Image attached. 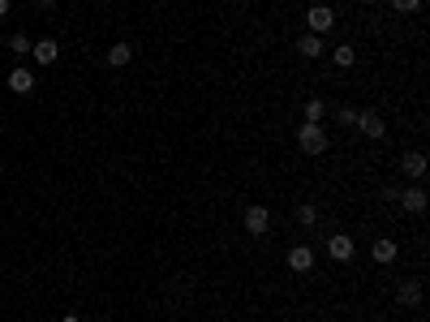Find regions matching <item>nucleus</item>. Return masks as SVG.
Returning <instances> with one entry per match:
<instances>
[{
    "instance_id": "1",
    "label": "nucleus",
    "mask_w": 430,
    "mask_h": 322,
    "mask_svg": "<svg viewBox=\"0 0 430 322\" xmlns=\"http://www.w3.org/2000/svg\"><path fill=\"white\" fill-rule=\"evenodd\" d=\"M297 147L306 151V155H323V151H327V129H323V125H310V121H306V125L297 129Z\"/></svg>"
},
{
    "instance_id": "2",
    "label": "nucleus",
    "mask_w": 430,
    "mask_h": 322,
    "mask_svg": "<svg viewBox=\"0 0 430 322\" xmlns=\"http://www.w3.org/2000/svg\"><path fill=\"white\" fill-rule=\"evenodd\" d=\"M306 26H310V35H318V39H323L327 30H336V13H331L327 5H314V9L306 13Z\"/></svg>"
},
{
    "instance_id": "3",
    "label": "nucleus",
    "mask_w": 430,
    "mask_h": 322,
    "mask_svg": "<svg viewBox=\"0 0 430 322\" xmlns=\"http://www.w3.org/2000/svg\"><path fill=\"white\" fill-rule=\"evenodd\" d=\"M267 228H272L267 206H246V232H250V236H267Z\"/></svg>"
},
{
    "instance_id": "4",
    "label": "nucleus",
    "mask_w": 430,
    "mask_h": 322,
    "mask_svg": "<svg viewBox=\"0 0 430 322\" xmlns=\"http://www.w3.org/2000/svg\"><path fill=\"white\" fill-rule=\"evenodd\" d=\"M353 249H357V245H353V236H348V232H331V236H327V253L336 258V262H348V258H353Z\"/></svg>"
},
{
    "instance_id": "5",
    "label": "nucleus",
    "mask_w": 430,
    "mask_h": 322,
    "mask_svg": "<svg viewBox=\"0 0 430 322\" xmlns=\"http://www.w3.org/2000/svg\"><path fill=\"white\" fill-rule=\"evenodd\" d=\"M289 271H297V275L314 271V249H310V245H293V249H289Z\"/></svg>"
},
{
    "instance_id": "6",
    "label": "nucleus",
    "mask_w": 430,
    "mask_h": 322,
    "mask_svg": "<svg viewBox=\"0 0 430 322\" xmlns=\"http://www.w3.org/2000/svg\"><path fill=\"white\" fill-rule=\"evenodd\" d=\"M357 129H361L366 138H374V142L387 134V125H383V116H379V112H361V116H357Z\"/></svg>"
},
{
    "instance_id": "7",
    "label": "nucleus",
    "mask_w": 430,
    "mask_h": 322,
    "mask_svg": "<svg viewBox=\"0 0 430 322\" xmlns=\"http://www.w3.org/2000/svg\"><path fill=\"white\" fill-rule=\"evenodd\" d=\"M396 198H401V206H405V211H413V215L426 211V189L422 185H409L405 193H396Z\"/></svg>"
},
{
    "instance_id": "8",
    "label": "nucleus",
    "mask_w": 430,
    "mask_h": 322,
    "mask_svg": "<svg viewBox=\"0 0 430 322\" xmlns=\"http://www.w3.org/2000/svg\"><path fill=\"white\" fill-rule=\"evenodd\" d=\"M396 301H401L405 310H418V305H422V284L418 280H405L401 288H396Z\"/></svg>"
},
{
    "instance_id": "9",
    "label": "nucleus",
    "mask_w": 430,
    "mask_h": 322,
    "mask_svg": "<svg viewBox=\"0 0 430 322\" xmlns=\"http://www.w3.org/2000/svg\"><path fill=\"white\" fill-rule=\"evenodd\" d=\"M30 56H35L39 64H56L60 43H56V39H39V43H30Z\"/></svg>"
},
{
    "instance_id": "10",
    "label": "nucleus",
    "mask_w": 430,
    "mask_h": 322,
    "mask_svg": "<svg viewBox=\"0 0 430 322\" xmlns=\"http://www.w3.org/2000/svg\"><path fill=\"white\" fill-rule=\"evenodd\" d=\"M9 90H18V95H30V90H35V73H30L26 64H18V69L9 73Z\"/></svg>"
},
{
    "instance_id": "11",
    "label": "nucleus",
    "mask_w": 430,
    "mask_h": 322,
    "mask_svg": "<svg viewBox=\"0 0 430 322\" xmlns=\"http://www.w3.org/2000/svg\"><path fill=\"white\" fill-rule=\"evenodd\" d=\"M401 168H405V176L422 181V176H426V155H422V151H409V155L401 159Z\"/></svg>"
},
{
    "instance_id": "12",
    "label": "nucleus",
    "mask_w": 430,
    "mask_h": 322,
    "mask_svg": "<svg viewBox=\"0 0 430 322\" xmlns=\"http://www.w3.org/2000/svg\"><path fill=\"white\" fill-rule=\"evenodd\" d=\"M130 60H134V47L130 43H112V47H108V64H112V69H125Z\"/></svg>"
},
{
    "instance_id": "13",
    "label": "nucleus",
    "mask_w": 430,
    "mask_h": 322,
    "mask_svg": "<svg viewBox=\"0 0 430 322\" xmlns=\"http://www.w3.org/2000/svg\"><path fill=\"white\" fill-rule=\"evenodd\" d=\"M297 52H301V56H310V60H314V56H323V39H318V35H301V39H297Z\"/></svg>"
},
{
    "instance_id": "14",
    "label": "nucleus",
    "mask_w": 430,
    "mask_h": 322,
    "mask_svg": "<svg viewBox=\"0 0 430 322\" xmlns=\"http://www.w3.org/2000/svg\"><path fill=\"white\" fill-rule=\"evenodd\" d=\"M370 253H374V262H396V240H387V236H383V240H374V249H370Z\"/></svg>"
},
{
    "instance_id": "15",
    "label": "nucleus",
    "mask_w": 430,
    "mask_h": 322,
    "mask_svg": "<svg viewBox=\"0 0 430 322\" xmlns=\"http://www.w3.org/2000/svg\"><path fill=\"white\" fill-rule=\"evenodd\" d=\"M314 219H318V211H314L310 202H301V206H297V223H301V228H310Z\"/></svg>"
},
{
    "instance_id": "16",
    "label": "nucleus",
    "mask_w": 430,
    "mask_h": 322,
    "mask_svg": "<svg viewBox=\"0 0 430 322\" xmlns=\"http://www.w3.org/2000/svg\"><path fill=\"white\" fill-rule=\"evenodd\" d=\"M306 121H310V125L323 121V99H306Z\"/></svg>"
},
{
    "instance_id": "17",
    "label": "nucleus",
    "mask_w": 430,
    "mask_h": 322,
    "mask_svg": "<svg viewBox=\"0 0 430 322\" xmlns=\"http://www.w3.org/2000/svg\"><path fill=\"white\" fill-rule=\"evenodd\" d=\"M353 60H357V56H353V47H348V43H340V47H336V64H340V69H348Z\"/></svg>"
},
{
    "instance_id": "18",
    "label": "nucleus",
    "mask_w": 430,
    "mask_h": 322,
    "mask_svg": "<svg viewBox=\"0 0 430 322\" xmlns=\"http://www.w3.org/2000/svg\"><path fill=\"white\" fill-rule=\"evenodd\" d=\"M392 9H396V13H418L422 0H392Z\"/></svg>"
},
{
    "instance_id": "19",
    "label": "nucleus",
    "mask_w": 430,
    "mask_h": 322,
    "mask_svg": "<svg viewBox=\"0 0 430 322\" xmlns=\"http://www.w3.org/2000/svg\"><path fill=\"white\" fill-rule=\"evenodd\" d=\"M9 47H13L18 56H26V52H30V39H26V35H13V39H9Z\"/></svg>"
},
{
    "instance_id": "20",
    "label": "nucleus",
    "mask_w": 430,
    "mask_h": 322,
    "mask_svg": "<svg viewBox=\"0 0 430 322\" xmlns=\"http://www.w3.org/2000/svg\"><path fill=\"white\" fill-rule=\"evenodd\" d=\"M336 121H340V125H357V112H353V108H340Z\"/></svg>"
},
{
    "instance_id": "21",
    "label": "nucleus",
    "mask_w": 430,
    "mask_h": 322,
    "mask_svg": "<svg viewBox=\"0 0 430 322\" xmlns=\"http://www.w3.org/2000/svg\"><path fill=\"white\" fill-rule=\"evenodd\" d=\"M5 13H9V0H0V18H5Z\"/></svg>"
},
{
    "instance_id": "22",
    "label": "nucleus",
    "mask_w": 430,
    "mask_h": 322,
    "mask_svg": "<svg viewBox=\"0 0 430 322\" xmlns=\"http://www.w3.org/2000/svg\"><path fill=\"white\" fill-rule=\"evenodd\" d=\"M60 322H77V314H65V318H60Z\"/></svg>"
},
{
    "instance_id": "23",
    "label": "nucleus",
    "mask_w": 430,
    "mask_h": 322,
    "mask_svg": "<svg viewBox=\"0 0 430 322\" xmlns=\"http://www.w3.org/2000/svg\"><path fill=\"white\" fill-rule=\"evenodd\" d=\"M39 5H43V9H52V5H56V0H39Z\"/></svg>"
},
{
    "instance_id": "24",
    "label": "nucleus",
    "mask_w": 430,
    "mask_h": 322,
    "mask_svg": "<svg viewBox=\"0 0 430 322\" xmlns=\"http://www.w3.org/2000/svg\"><path fill=\"white\" fill-rule=\"evenodd\" d=\"M104 322H108V318H104Z\"/></svg>"
}]
</instances>
